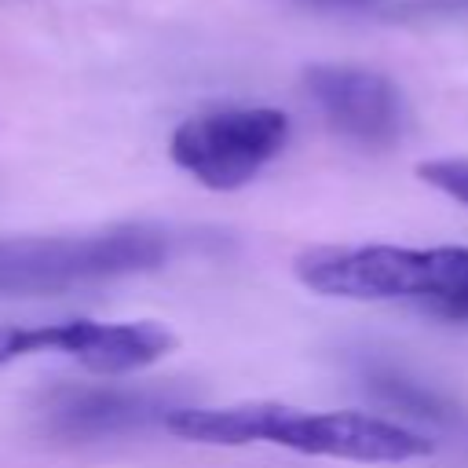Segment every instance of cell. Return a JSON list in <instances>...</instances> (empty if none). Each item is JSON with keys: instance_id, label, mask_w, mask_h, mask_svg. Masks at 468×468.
Returning a JSON list of instances; mask_svg holds the SVG:
<instances>
[{"instance_id": "cell-1", "label": "cell", "mask_w": 468, "mask_h": 468, "mask_svg": "<svg viewBox=\"0 0 468 468\" xmlns=\"http://www.w3.org/2000/svg\"><path fill=\"white\" fill-rule=\"evenodd\" d=\"M165 428L186 442H208V446L271 442L296 453L366 461V464H399L431 453V442L406 424L351 410L307 413L282 402L176 406Z\"/></svg>"}, {"instance_id": "cell-2", "label": "cell", "mask_w": 468, "mask_h": 468, "mask_svg": "<svg viewBox=\"0 0 468 468\" xmlns=\"http://www.w3.org/2000/svg\"><path fill=\"white\" fill-rule=\"evenodd\" d=\"M179 238L157 223H117L80 234L0 238V296H51L157 271Z\"/></svg>"}, {"instance_id": "cell-3", "label": "cell", "mask_w": 468, "mask_h": 468, "mask_svg": "<svg viewBox=\"0 0 468 468\" xmlns=\"http://www.w3.org/2000/svg\"><path fill=\"white\" fill-rule=\"evenodd\" d=\"M296 278L340 300H413L439 307L468 296V245H325L296 260Z\"/></svg>"}, {"instance_id": "cell-4", "label": "cell", "mask_w": 468, "mask_h": 468, "mask_svg": "<svg viewBox=\"0 0 468 468\" xmlns=\"http://www.w3.org/2000/svg\"><path fill=\"white\" fill-rule=\"evenodd\" d=\"M289 143V117L274 106H212L186 117L172 139V161L208 190L252 183Z\"/></svg>"}, {"instance_id": "cell-5", "label": "cell", "mask_w": 468, "mask_h": 468, "mask_svg": "<svg viewBox=\"0 0 468 468\" xmlns=\"http://www.w3.org/2000/svg\"><path fill=\"white\" fill-rule=\"evenodd\" d=\"M172 351V333L157 322H91L66 318L44 325L0 329V362L26 355H62L91 373H132Z\"/></svg>"}, {"instance_id": "cell-6", "label": "cell", "mask_w": 468, "mask_h": 468, "mask_svg": "<svg viewBox=\"0 0 468 468\" xmlns=\"http://www.w3.org/2000/svg\"><path fill=\"white\" fill-rule=\"evenodd\" d=\"M303 91L325 124L358 146H391L406 132V99L399 84L377 69L347 62H314L303 69Z\"/></svg>"}, {"instance_id": "cell-7", "label": "cell", "mask_w": 468, "mask_h": 468, "mask_svg": "<svg viewBox=\"0 0 468 468\" xmlns=\"http://www.w3.org/2000/svg\"><path fill=\"white\" fill-rule=\"evenodd\" d=\"M179 402L139 388H58L44 399L40 417L62 439H110L165 424Z\"/></svg>"}, {"instance_id": "cell-8", "label": "cell", "mask_w": 468, "mask_h": 468, "mask_svg": "<svg viewBox=\"0 0 468 468\" xmlns=\"http://www.w3.org/2000/svg\"><path fill=\"white\" fill-rule=\"evenodd\" d=\"M417 176L442 190L446 197L468 205V157H435V161H420L417 165Z\"/></svg>"}, {"instance_id": "cell-9", "label": "cell", "mask_w": 468, "mask_h": 468, "mask_svg": "<svg viewBox=\"0 0 468 468\" xmlns=\"http://www.w3.org/2000/svg\"><path fill=\"white\" fill-rule=\"evenodd\" d=\"M282 4H292L300 11H318V15H366V11H377L384 0H282Z\"/></svg>"}, {"instance_id": "cell-10", "label": "cell", "mask_w": 468, "mask_h": 468, "mask_svg": "<svg viewBox=\"0 0 468 468\" xmlns=\"http://www.w3.org/2000/svg\"><path fill=\"white\" fill-rule=\"evenodd\" d=\"M406 11H468V0H410Z\"/></svg>"}, {"instance_id": "cell-11", "label": "cell", "mask_w": 468, "mask_h": 468, "mask_svg": "<svg viewBox=\"0 0 468 468\" xmlns=\"http://www.w3.org/2000/svg\"><path fill=\"white\" fill-rule=\"evenodd\" d=\"M431 311L442 314V318H453V322H468V296L446 300V303H439V307H431Z\"/></svg>"}]
</instances>
